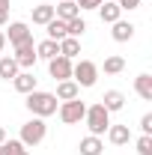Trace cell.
I'll list each match as a JSON object with an SVG mask.
<instances>
[{"mask_svg":"<svg viewBox=\"0 0 152 155\" xmlns=\"http://www.w3.org/2000/svg\"><path fill=\"white\" fill-rule=\"evenodd\" d=\"M140 131H143V134H152V114L140 116Z\"/></svg>","mask_w":152,"mask_h":155,"instance_id":"28","label":"cell"},{"mask_svg":"<svg viewBox=\"0 0 152 155\" xmlns=\"http://www.w3.org/2000/svg\"><path fill=\"white\" fill-rule=\"evenodd\" d=\"M81 15V9L75 6V0H60V6H54V18L60 21H72Z\"/></svg>","mask_w":152,"mask_h":155,"instance_id":"16","label":"cell"},{"mask_svg":"<svg viewBox=\"0 0 152 155\" xmlns=\"http://www.w3.org/2000/svg\"><path fill=\"white\" fill-rule=\"evenodd\" d=\"M101 104H104V110H107V114H116V110H122V107H125V96H122L119 90H107V93L101 96Z\"/></svg>","mask_w":152,"mask_h":155,"instance_id":"14","label":"cell"},{"mask_svg":"<svg viewBox=\"0 0 152 155\" xmlns=\"http://www.w3.org/2000/svg\"><path fill=\"white\" fill-rule=\"evenodd\" d=\"M57 114H60V119H63L66 125H75V122H81V119H84V114H87V104H84L81 98H72V101H60Z\"/></svg>","mask_w":152,"mask_h":155,"instance_id":"5","label":"cell"},{"mask_svg":"<svg viewBox=\"0 0 152 155\" xmlns=\"http://www.w3.org/2000/svg\"><path fill=\"white\" fill-rule=\"evenodd\" d=\"M24 149H27V146H24L21 140H9V137L0 143V155H21Z\"/></svg>","mask_w":152,"mask_h":155,"instance_id":"24","label":"cell"},{"mask_svg":"<svg viewBox=\"0 0 152 155\" xmlns=\"http://www.w3.org/2000/svg\"><path fill=\"white\" fill-rule=\"evenodd\" d=\"M36 57L39 60H54L60 57V42H54V39H42L36 45Z\"/></svg>","mask_w":152,"mask_h":155,"instance_id":"17","label":"cell"},{"mask_svg":"<svg viewBox=\"0 0 152 155\" xmlns=\"http://www.w3.org/2000/svg\"><path fill=\"white\" fill-rule=\"evenodd\" d=\"M54 18V6L51 3H39V6H33V24H48V21Z\"/></svg>","mask_w":152,"mask_h":155,"instance_id":"21","label":"cell"},{"mask_svg":"<svg viewBox=\"0 0 152 155\" xmlns=\"http://www.w3.org/2000/svg\"><path fill=\"white\" fill-rule=\"evenodd\" d=\"M78 152H81V155H101V152H104V140L95 137V134H87V137H81Z\"/></svg>","mask_w":152,"mask_h":155,"instance_id":"10","label":"cell"},{"mask_svg":"<svg viewBox=\"0 0 152 155\" xmlns=\"http://www.w3.org/2000/svg\"><path fill=\"white\" fill-rule=\"evenodd\" d=\"M45 30H48V39H54V42H60V39L69 36V30H66V21H60V18H51L48 24H45Z\"/></svg>","mask_w":152,"mask_h":155,"instance_id":"20","label":"cell"},{"mask_svg":"<svg viewBox=\"0 0 152 155\" xmlns=\"http://www.w3.org/2000/svg\"><path fill=\"white\" fill-rule=\"evenodd\" d=\"M36 84H39V78L33 75V72H18V75L12 78V87L18 90L21 96H27V93H33V90H36Z\"/></svg>","mask_w":152,"mask_h":155,"instance_id":"9","label":"cell"},{"mask_svg":"<svg viewBox=\"0 0 152 155\" xmlns=\"http://www.w3.org/2000/svg\"><path fill=\"white\" fill-rule=\"evenodd\" d=\"M66 30H69V36H75V39H81L84 33H87V21L81 18H72V21H66Z\"/></svg>","mask_w":152,"mask_h":155,"instance_id":"25","label":"cell"},{"mask_svg":"<svg viewBox=\"0 0 152 155\" xmlns=\"http://www.w3.org/2000/svg\"><path fill=\"white\" fill-rule=\"evenodd\" d=\"M134 93L143 98V101H152V75L143 72V75L134 78Z\"/></svg>","mask_w":152,"mask_h":155,"instance_id":"15","label":"cell"},{"mask_svg":"<svg viewBox=\"0 0 152 155\" xmlns=\"http://www.w3.org/2000/svg\"><path fill=\"white\" fill-rule=\"evenodd\" d=\"M48 72H51L54 81H69V78H72V60H69V57L48 60Z\"/></svg>","mask_w":152,"mask_h":155,"instance_id":"8","label":"cell"},{"mask_svg":"<svg viewBox=\"0 0 152 155\" xmlns=\"http://www.w3.org/2000/svg\"><path fill=\"white\" fill-rule=\"evenodd\" d=\"M111 27H114V30H111L114 42H131V39H134V30H137L131 21H122V18H119V21H114Z\"/></svg>","mask_w":152,"mask_h":155,"instance_id":"11","label":"cell"},{"mask_svg":"<svg viewBox=\"0 0 152 155\" xmlns=\"http://www.w3.org/2000/svg\"><path fill=\"white\" fill-rule=\"evenodd\" d=\"M78 54H81V39H75V36H66V39H60V57H69V60H75Z\"/></svg>","mask_w":152,"mask_h":155,"instance_id":"19","label":"cell"},{"mask_svg":"<svg viewBox=\"0 0 152 155\" xmlns=\"http://www.w3.org/2000/svg\"><path fill=\"white\" fill-rule=\"evenodd\" d=\"M18 63H15V57H0V78L3 81H12V78L18 75Z\"/></svg>","mask_w":152,"mask_h":155,"instance_id":"22","label":"cell"},{"mask_svg":"<svg viewBox=\"0 0 152 155\" xmlns=\"http://www.w3.org/2000/svg\"><path fill=\"white\" fill-rule=\"evenodd\" d=\"M12 57H15V63H18V69H24V72H30V69L36 66V60H39V57H36V42L30 39V42H24V45H18Z\"/></svg>","mask_w":152,"mask_h":155,"instance_id":"6","label":"cell"},{"mask_svg":"<svg viewBox=\"0 0 152 155\" xmlns=\"http://www.w3.org/2000/svg\"><path fill=\"white\" fill-rule=\"evenodd\" d=\"M45 137H48V125H45V119L33 116V119H27V122L21 125L18 140L24 143V146H39V143H42Z\"/></svg>","mask_w":152,"mask_h":155,"instance_id":"3","label":"cell"},{"mask_svg":"<svg viewBox=\"0 0 152 155\" xmlns=\"http://www.w3.org/2000/svg\"><path fill=\"white\" fill-rule=\"evenodd\" d=\"M137 155H152V134L137 137Z\"/></svg>","mask_w":152,"mask_h":155,"instance_id":"26","label":"cell"},{"mask_svg":"<svg viewBox=\"0 0 152 155\" xmlns=\"http://www.w3.org/2000/svg\"><path fill=\"white\" fill-rule=\"evenodd\" d=\"M98 18H101V24H114V21L122 18V9H119L116 3H107V0H104V3L98 6Z\"/></svg>","mask_w":152,"mask_h":155,"instance_id":"18","label":"cell"},{"mask_svg":"<svg viewBox=\"0 0 152 155\" xmlns=\"http://www.w3.org/2000/svg\"><path fill=\"white\" fill-rule=\"evenodd\" d=\"M21 155H30V152H27V149H24V152H21Z\"/></svg>","mask_w":152,"mask_h":155,"instance_id":"34","label":"cell"},{"mask_svg":"<svg viewBox=\"0 0 152 155\" xmlns=\"http://www.w3.org/2000/svg\"><path fill=\"white\" fill-rule=\"evenodd\" d=\"M104 75H119V72H125V60L116 57V54H111V57H104Z\"/></svg>","mask_w":152,"mask_h":155,"instance_id":"23","label":"cell"},{"mask_svg":"<svg viewBox=\"0 0 152 155\" xmlns=\"http://www.w3.org/2000/svg\"><path fill=\"white\" fill-rule=\"evenodd\" d=\"M6 21H9V12H0V27H6Z\"/></svg>","mask_w":152,"mask_h":155,"instance_id":"30","label":"cell"},{"mask_svg":"<svg viewBox=\"0 0 152 155\" xmlns=\"http://www.w3.org/2000/svg\"><path fill=\"white\" fill-rule=\"evenodd\" d=\"M116 6H119L122 12H125V9L131 12V9H137V6H140V0H116Z\"/></svg>","mask_w":152,"mask_h":155,"instance_id":"29","label":"cell"},{"mask_svg":"<svg viewBox=\"0 0 152 155\" xmlns=\"http://www.w3.org/2000/svg\"><path fill=\"white\" fill-rule=\"evenodd\" d=\"M3 140H6V128L0 125V143H3Z\"/></svg>","mask_w":152,"mask_h":155,"instance_id":"33","label":"cell"},{"mask_svg":"<svg viewBox=\"0 0 152 155\" xmlns=\"http://www.w3.org/2000/svg\"><path fill=\"white\" fill-rule=\"evenodd\" d=\"M84 122H87V128H90V134L101 137L107 128H111V114L104 110V104L101 101H95L87 107V114H84Z\"/></svg>","mask_w":152,"mask_h":155,"instance_id":"2","label":"cell"},{"mask_svg":"<svg viewBox=\"0 0 152 155\" xmlns=\"http://www.w3.org/2000/svg\"><path fill=\"white\" fill-rule=\"evenodd\" d=\"M72 81H75L78 87H84V90L95 87V81H98V66H95L93 60H78V63H72Z\"/></svg>","mask_w":152,"mask_h":155,"instance_id":"4","label":"cell"},{"mask_svg":"<svg viewBox=\"0 0 152 155\" xmlns=\"http://www.w3.org/2000/svg\"><path fill=\"white\" fill-rule=\"evenodd\" d=\"M27 110L33 116H39V119H48V116H54L57 114V107H60V101L54 93H45V90H33V93H27Z\"/></svg>","mask_w":152,"mask_h":155,"instance_id":"1","label":"cell"},{"mask_svg":"<svg viewBox=\"0 0 152 155\" xmlns=\"http://www.w3.org/2000/svg\"><path fill=\"white\" fill-rule=\"evenodd\" d=\"M57 101H72V98H81V87H78L75 81L69 78V81H57Z\"/></svg>","mask_w":152,"mask_h":155,"instance_id":"12","label":"cell"},{"mask_svg":"<svg viewBox=\"0 0 152 155\" xmlns=\"http://www.w3.org/2000/svg\"><path fill=\"white\" fill-rule=\"evenodd\" d=\"M0 12H9V0H0Z\"/></svg>","mask_w":152,"mask_h":155,"instance_id":"31","label":"cell"},{"mask_svg":"<svg viewBox=\"0 0 152 155\" xmlns=\"http://www.w3.org/2000/svg\"><path fill=\"white\" fill-rule=\"evenodd\" d=\"M3 48H6V33L0 30V51H3Z\"/></svg>","mask_w":152,"mask_h":155,"instance_id":"32","label":"cell"},{"mask_svg":"<svg viewBox=\"0 0 152 155\" xmlns=\"http://www.w3.org/2000/svg\"><path fill=\"white\" fill-rule=\"evenodd\" d=\"M3 33H6V42H9L12 48H18V45H24V42H30V39H33L30 27H27L24 21H12V24H9V30H3Z\"/></svg>","mask_w":152,"mask_h":155,"instance_id":"7","label":"cell"},{"mask_svg":"<svg viewBox=\"0 0 152 155\" xmlns=\"http://www.w3.org/2000/svg\"><path fill=\"white\" fill-rule=\"evenodd\" d=\"M104 0H75V6L81 9V12H87V9H98Z\"/></svg>","mask_w":152,"mask_h":155,"instance_id":"27","label":"cell"},{"mask_svg":"<svg viewBox=\"0 0 152 155\" xmlns=\"http://www.w3.org/2000/svg\"><path fill=\"white\" fill-rule=\"evenodd\" d=\"M104 134H107V140H111L114 146H125V143L131 140V128H128V125H114V122H111V128H107Z\"/></svg>","mask_w":152,"mask_h":155,"instance_id":"13","label":"cell"}]
</instances>
